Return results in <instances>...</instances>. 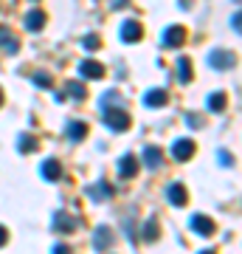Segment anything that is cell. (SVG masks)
<instances>
[{
  "mask_svg": "<svg viewBox=\"0 0 242 254\" xmlns=\"http://www.w3.org/2000/svg\"><path fill=\"white\" fill-rule=\"evenodd\" d=\"M217 158H220V164H223V167H231V164H234V155H228V150H220V153H217Z\"/></svg>",
  "mask_w": 242,
  "mask_h": 254,
  "instance_id": "obj_25",
  "label": "cell"
},
{
  "mask_svg": "<svg viewBox=\"0 0 242 254\" xmlns=\"http://www.w3.org/2000/svg\"><path fill=\"white\" fill-rule=\"evenodd\" d=\"M166 198L172 206H186V187L183 184H169L166 187Z\"/></svg>",
  "mask_w": 242,
  "mask_h": 254,
  "instance_id": "obj_9",
  "label": "cell"
},
{
  "mask_svg": "<svg viewBox=\"0 0 242 254\" xmlns=\"http://www.w3.org/2000/svg\"><path fill=\"white\" fill-rule=\"evenodd\" d=\"M186 122H189L192 127H203V119H200L197 113H186Z\"/></svg>",
  "mask_w": 242,
  "mask_h": 254,
  "instance_id": "obj_27",
  "label": "cell"
},
{
  "mask_svg": "<svg viewBox=\"0 0 242 254\" xmlns=\"http://www.w3.org/2000/svg\"><path fill=\"white\" fill-rule=\"evenodd\" d=\"M158 235H161V232H158V220H146V223H144V240L152 243V240H158Z\"/></svg>",
  "mask_w": 242,
  "mask_h": 254,
  "instance_id": "obj_22",
  "label": "cell"
},
{
  "mask_svg": "<svg viewBox=\"0 0 242 254\" xmlns=\"http://www.w3.org/2000/svg\"><path fill=\"white\" fill-rule=\"evenodd\" d=\"M85 136H88V125H85V122H71V125H68V138L82 141Z\"/></svg>",
  "mask_w": 242,
  "mask_h": 254,
  "instance_id": "obj_17",
  "label": "cell"
},
{
  "mask_svg": "<svg viewBox=\"0 0 242 254\" xmlns=\"http://www.w3.org/2000/svg\"><path fill=\"white\" fill-rule=\"evenodd\" d=\"M99 46H101V40L96 34H88L85 40H82V48H85V51H96Z\"/></svg>",
  "mask_w": 242,
  "mask_h": 254,
  "instance_id": "obj_24",
  "label": "cell"
},
{
  "mask_svg": "<svg viewBox=\"0 0 242 254\" xmlns=\"http://www.w3.org/2000/svg\"><path fill=\"white\" fill-rule=\"evenodd\" d=\"M104 125L113 130V133H121L130 127V116L127 110H118V108H104Z\"/></svg>",
  "mask_w": 242,
  "mask_h": 254,
  "instance_id": "obj_1",
  "label": "cell"
},
{
  "mask_svg": "<svg viewBox=\"0 0 242 254\" xmlns=\"http://www.w3.org/2000/svg\"><path fill=\"white\" fill-rule=\"evenodd\" d=\"M65 93H68L73 102H82L85 96H88V91H85V85H82V82H68V85H65Z\"/></svg>",
  "mask_w": 242,
  "mask_h": 254,
  "instance_id": "obj_16",
  "label": "cell"
},
{
  "mask_svg": "<svg viewBox=\"0 0 242 254\" xmlns=\"http://www.w3.org/2000/svg\"><path fill=\"white\" fill-rule=\"evenodd\" d=\"M0 46H3V51H9V54H17L20 43L9 34V31H0Z\"/></svg>",
  "mask_w": 242,
  "mask_h": 254,
  "instance_id": "obj_20",
  "label": "cell"
},
{
  "mask_svg": "<svg viewBox=\"0 0 242 254\" xmlns=\"http://www.w3.org/2000/svg\"><path fill=\"white\" fill-rule=\"evenodd\" d=\"M208 65H211L214 71H228L234 65V54L225 51V48H214V51L208 54Z\"/></svg>",
  "mask_w": 242,
  "mask_h": 254,
  "instance_id": "obj_3",
  "label": "cell"
},
{
  "mask_svg": "<svg viewBox=\"0 0 242 254\" xmlns=\"http://www.w3.org/2000/svg\"><path fill=\"white\" fill-rule=\"evenodd\" d=\"M240 17H242L240 11H234V17H231V28H234V31H240Z\"/></svg>",
  "mask_w": 242,
  "mask_h": 254,
  "instance_id": "obj_28",
  "label": "cell"
},
{
  "mask_svg": "<svg viewBox=\"0 0 242 254\" xmlns=\"http://www.w3.org/2000/svg\"><path fill=\"white\" fill-rule=\"evenodd\" d=\"M17 150H20V153H34V150H37V141H34L31 136H20Z\"/></svg>",
  "mask_w": 242,
  "mask_h": 254,
  "instance_id": "obj_23",
  "label": "cell"
},
{
  "mask_svg": "<svg viewBox=\"0 0 242 254\" xmlns=\"http://www.w3.org/2000/svg\"><path fill=\"white\" fill-rule=\"evenodd\" d=\"M88 195L93 200H101V198H107L110 195V187L107 184H96V187H88Z\"/></svg>",
  "mask_w": 242,
  "mask_h": 254,
  "instance_id": "obj_21",
  "label": "cell"
},
{
  "mask_svg": "<svg viewBox=\"0 0 242 254\" xmlns=\"http://www.w3.org/2000/svg\"><path fill=\"white\" fill-rule=\"evenodd\" d=\"M189 229H192L194 235H200V237L214 235V223H211L206 215H194V218H192V223H189Z\"/></svg>",
  "mask_w": 242,
  "mask_h": 254,
  "instance_id": "obj_6",
  "label": "cell"
},
{
  "mask_svg": "<svg viewBox=\"0 0 242 254\" xmlns=\"http://www.w3.org/2000/svg\"><path fill=\"white\" fill-rule=\"evenodd\" d=\"M183 40H186V28L183 26H166L161 34V43L163 48H180L183 46Z\"/></svg>",
  "mask_w": 242,
  "mask_h": 254,
  "instance_id": "obj_2",
  "label": "cell"
},
{
  "mask_svg": "<svg viewBox=\"0 0 242 254\" xmlns=\"http://www.w3.org/2000/svg\"><path fill=\"white\" fill-rule=\"evenodd\" d=\"M79 73L85 79H101V76H104V68H101L96 60H85V63L79 65Z\"/></svg>",
  "mask_w": 242,
  "mask_h": 254,
  "instance_id": "obj_10",
  "label": "cell"
},
{
  "mask_svg": "<svg viewBox=\"0 0 242 254\" xmlns=\"http://www.w3.org/2000/svg\"><path fill=\"white\" fill-rule=\"evenodd\" d=\"M93 246H96V252H107L110 246H113V232L107 226H99L96 235H93Z\"/></svg>",
  "mask_w": 242,
  "mask_h": 254,
  "instance_id": "obj_8",
  "label": "cell"
},
{
  "mask_svg": "<svg viewBox=\"0 0 242 254\" xmlns=\"http://www.w3.org/2000/svg\"><path fill=\"white\" fill-rule=\"evenodd\" d=\"M59 175H62V167H59V161L48 158V161L43 164V178H48V181H56Z\"/></svg>",
  "mask_w": 242,
  "mask_h": 254,
  "instance_id": "obj_15",
  "label": "cell"
},
{
  "mask_svg": "<svg viewBox=\"0 0 242 254\" xmlns=\"http://www.w3.org/2000/svg\"><path fill=\"white\" fill-rule=\"evenodd\" d=\"M0 105H3V91H0Z\"/></svg>",
  "mask_w": 242,
  "mask_h": 254,
  "instance_id": "obj_32",
  "label": "cell"
},
{
  "mask_svg": "<svg viewBox=\"0 0 242 254\" xmlns=\"http://www.w3.org/2000/svg\"><path fill=\"white\" fill-rule=\"evenodd\" d=\"M194 155V141L192 138H178L175 144H172V158L175 161H189Z\"/></svg>",
  "mask_w": 242,
  "mask_h": 254,
  "instance_id": "obj_4",
  "label": "cell"
},
{
  "mask_svg": "<svg viewBox=\"0 0 242 254\" xmlns=\"http://www.w3.org/2000/svg\"><path fill=\"white\" fill-rule=\"evenodd\" d=\"M225 105H228V96H225V93H211V96H208V110H214V113H223L225 110Z\"/></svg>",
  "mask_w": 242,
  "mask_h": 254,
  "instance_id": "obj_18",
  "label": "cell"
},
{
  "mask_svg": "<svg viewBox=\"0 0 242 254\" xmlns=\"http://www.w3.org/2000/svg\"><path fill=\"white\" fill-rule=\"evenodd\" d=\"M34 82H37V85H51V79H48L45 73H37V76H34Z\"/></svg>",
  "mask_w": 242,
  "mask_h": 254,
  "instance_id": "obj_29",
  "label": "cell"
},
{
  "mask_svg": "<svg viewBox=\"0 0 242 254\" xmlns=\"http://www.w3.org/2000/svg\"><path fill=\"white\" fill-rule=\"evenodd\" d=\"M51 229H56V232L68 235V232H73V229H76V220H73V215H68L65 209H56V212H54V223H51Z\"/></svg>",
  "mask_w": 242,
  "mask_h": 254,
  "instance_id": "obj_5",
  "label": "cell"
},
{
  "mask_svg": "<svg viewBox=\"0 0 242 254\" xmlns=\"http://www.w3.org/2000/svg\"><path fill=\"white\" fill-rule=\"evenodd\" d=\"M144 28L138 20H124V26H121V40L124 43H135V40H141Z\"/></svg>",
  "mask_w": 242,
  "mask_h": 254,
  "instance_id": "obj_7",
  "label": "cell"
},
{
  "mask_svg": "<svg viewBox=\"0 0 242 254\" xmlns=\"http://www.w3.org/2000/svg\"><path fill=\"white\" fill-rule=\"evenodd\" d=\"M6 240H9V232H6V226H0V246L6 243Z\"/></svg>",
  "mask_w": 242,
  "mask_h": 254,
  "instance_id": "obj_30",
  "label": "cell"
},
{
  "mask_svg": "<svg viewBox=\"0 0 242 254\" xmlns=\"http://www.w3.org/2000/svg\"><path fill=\"white\" fill-rule=\"evenodd\" d=\"M166 99H169V96H166L163 88H152V91H146V96H144V105H146V108H163Z\"/></svg>",
  "mask_w": 242,
  "mask_h": 254,
  "instance_id": "obj_11",
  "label": "cell"
},
{
  "mask_svg": "<svg viewBox=\"0 0 242 254\" xmlns=\"http://www.w3.org/2000/svg\"><path fill=\"white\" fill-rule=\"evenodd\" d=\"M45 26V11L43 9H31L26 14V28L28 31H43Z\"/></svg>",
  "mask_w": 242,
  "mask_h": 254,
  "instance_id": "obj_13",
  "label": "cell"
},
{
  "mask_svg": "<svg viewBox=\"0 0 242 254\" xmlns=\"http://www.w3.org/2000/svg\"><path fill=\"white\" fill-rule=\"evenodd\" d=\"M161 161H163V153L158 150V147H146V150H144V164H146L149 170H158Z\"/></svg>",
  "mask_w": 242,
  "mask_h": 254,
  "instance_id": "obj_14",
  "label": "cell"
},
{
  "mask_svg": "<svg viewBox=\"0 0 242 254\" xmlns=\"http://www.w3.org/2000/svg\"><path fill=\"white\" fill-rule=\"evenodd\" d=\"M51 254H73V249L68 243H56L54 249H51Z\"/></svg>",
  "mask_w": 242,
  "mask_h": 254,
  "instance_id": "obj_26",
  "label": "cell"
},
{
  "mask_svg": "<svg viewBox=\"0 0 242 254\" xmlns=\"http://www.w3.org/2000/svg\"><path fill=\"white\" fill-rule=\"evenodd\" d=\"M178 79L186 85V82H192V63H189L186 57H180L178 60Z\"/></svg>",
  "mask_w": 242,
  "mask_h": 254,
  "instance_id": "obj_19",
  "label": "cell"
},
{
  "mask_svg": "<svg viewBox=\"0 0 242 254\" xmlns=\"http://www.w3.org/2000/svg\"><path fill=\"white\" fill-rule=\"evenodd\" d=\"M135 173H138L135 155H121V161H118V175H121V178H133Z\"/></svg>",
  "mask_w": 242,
  "mask_h": 254,
  "instance_id": "obj_12",
  "label": "cell"
},
{
  "mask_svg": "<svg viewBox=\"0 0 242 254\" xmlns=\"http://www.w3.org/2000/svg\"><path fill=\"white\" fill-rule=\"evenodd\" d=\"M200 254H214V252H211V249H206V252H200Z\"/></svg>",
  "mask_w": 242,
  "mask_h": 254,
  "instance_id": "obj_31",
  "label": "cell"
}]
</instances>
